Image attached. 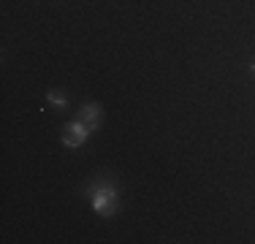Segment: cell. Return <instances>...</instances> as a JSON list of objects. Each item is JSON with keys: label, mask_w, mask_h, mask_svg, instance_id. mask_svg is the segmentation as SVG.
I'll use <instances>...</instances> for the list:
<instances>
[{"label": "cell", "mask_w": 255, "mask_h": 244, "mask_svg": "<svg viewBox=\"0 0 255 244\" xmlns=\"http://www.w3.org/2000/svg\"><path fill=\"white\" fill-rule=\"evenodd\" d=\"M79 120H82V122H87V125H90V130H98V127H101V120H103V109L98 106V103H93V101H90V103H84V106L82 109H79Z\"/></svg>", "instance_id": "obj_3"}, {"label": "cell", "mask_w": 255, "mask_h": 244, "mask_svg": "<svg viewBox=\"0 0 255 244\" xmlns=\"http://www.w3.org/2000/svg\"><path fill=\"white\" fill-rule=\"evenodd\" d=\"M250 73H253V76H255V60H253V63H250Z\"/></svg>", "instance_id": "obj_5"}, {"label": "cell", "mask_w": 255, "mask_h": 244, "mask_svg": "<svg viewBox=\"0 0 255 244\" xmlns=\"http://www.w3.org/2000/svg\"><path fill=\"white\" fill-rule=\"evenodd\" d=\"M90 136H93L90 125L76 117L74 122H68V125L63 127V136H60V141H63V146H68V149H76V146H82Z\"/></svg>", "instance_id": "obj_2"}, {"label": "cell", "mask_w": 255, "mask_h": 244, "mask_svg": "<svg viewBox=\"0 0 255 244\" xmlns=\"http://www.w3.org/2000/svg\"><path fill=\"white\" fill-rule=\"evenodd\" d=\"M46 101H49L52 106H57V109H65V106H68V98H65L63 93H54V90H49V93H46Z\"/></svg>", "instance_id": "obj_4"}, {"label": "cell", "mask_w": 255, "mask_h": 244, "mask_svg": "<svg viewBox=\"0 0 255 244\" xmlns=\"http://www.w3.org/2000/svg\"><path fill=\"white\" fill-rule=\"evenodd\" d=\"M87 195H90V204H93L95 215H101V217H112L120 209V190L112 179H98L87 190Z\"/></svg>", "instance_id": "obj_1"}]
</instances>
